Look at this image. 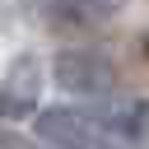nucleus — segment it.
Listing matches in <instances>:
<instances>
[{
  "mask_svg": "<svg viewBox=\"0 0 149 149\" xmlns=\"http://www.w3.org/2000/svg\"><path fill=\"white\" fill-rule=\"evenodd\" d=\"M144 51H149V42H144Z\"/></svg>",
  "mask_w": 149,
  "mask_h": 149,
  "instance_id": "423d86ee",
  "label": "nucleus"
},
{
  "mask_svg": "<svg viewBox=\"0 0 149 149\" xmlns=\"http://www.w3.org/2000/svg\"><path fill=\"white\" fill-rule=\"evenodd\" d=\"M37 14L51 33H98L126 14V0H42Z\"/></svg>",
  "mask_w": 149,
  "mask_h": 149,
  "instance_id": "20e7f679",
  "label": "nucleus"
},
{
  "mask_svg": "<svg viewBox=\"0 0 149 149\" xmlns=\"http://www.w3.org/2000/svg\"><path fill=\"white\" fill-rule=\"evenodd\" d=\"M51 84L74 102H98V98L116 93L121 70H116L112 51H102L93 42H70L51 56Z\"/></svg>",
  "mask_w": 149,
  "mask_h": 149,
  "instance_id": "f257e3e1",
  "label": "nucleus"
},
{
  "mask_svg": "<svg viewBox=\"0 0 149 149\" xmlns=\"http://www.w3.org/2000/svg\"><path fill=\"white\" fill-rule=\"evenodd\" d=\"M93 107V121L102 126L107 140H116L121 149H149V98H98L88 102Z\"/></svg>",
  "mask_w": 149,
  "mask_h": 149,
  "instance_id": "7ed1b4c3",
  "label": "nucleus"
},
{
  "mask_svg": "<svg viewBox=\"0 0 149 149\" xmlns=\"http://www.w3.org/2000/svg\"><path fill=\"white\" fill-rule=\"evenodd\" d=\"M28 121H33V140L42 149H88L93 140H102V126L93 121V107L88 102L37 107Z\"/></svg>",
  "mask_w": 149,
  "mask_h": 149,
  "instance_id": "f03ea898",
  "label": "nucleus"
},
{
  "mask_svg": "<svg viewBox=\"0 0 149 149\" xmlns=\"http://www.w3.org/2000/svg\"><path fill=\"white\" fill-rule=\"evenodd\" d=\"M42 107V65L37 56H19L0 79V121H28Z\"/></svg>",
  "mask_w": 149,
  "mask_h": 149,
  "instance_id": "39448f33",
  "label": "nucleus"
}]
</instances>
